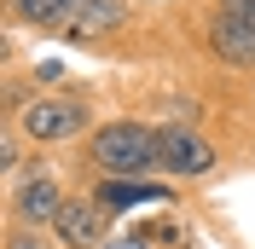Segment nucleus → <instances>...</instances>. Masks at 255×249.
Instances as JSON below:
<instances>
[{
	"instance_id": "obj_1",
	"label": "nucleus",
	"mask_w": 255,
	"mask_h": 249,
	"mask_svg": "<svg viewBox=\"0 0 255 249\" xmlns=\"http://www.w3.org/2000/svg\"><path fill=\"white\" fill-rule=\"evenodd\" d=\"M81 180H162V127L139 110L105 116V122L76 145Z\"/></svg>"
},
{
	"instance_id": "obj_2",
	"label": "nucleus",
	"mask_w": 255,
	"mask_h": 249,
	"mask_svg": "<svg viewBox=\"0 0 255 249\" xmlns=\"http://www.w3.org/2000/svg\"><path fill=\"white\" fill-rule=\"evenodd\" d=\"M99 122H105L99 116V87L76 76V81H64V87H41L29 99V110L17 116V133L35 151H58V145H81Z\"/></svg>"
},
{
	"instance_id": "obj_3",
	"label": "nucleus",
	"mask_w": 255,
	"mask_h": 249,
	"mask_svg": "<svg viewBox=\"0 0 255 249\" xmlns=\"http://www.w3.org/2000/svg\"><path fill=\"white\" fill-rule=\"evenodd\" d=\"M174 12H180V23H186L191 52H197L209 70H226V76H250L255 81V29L244 23V12L215 6V0H186Z\"/></svg>"
},
{
	"instance_id": "obj_4",
	"label": "nucleus",
	"mask_w": 255,
	"mask_h": 249,
	"mask_svg": "<svg viewBox=\"0 0 255 249\" xmlns=\"http://www.w3.org/2000/svg\"><path fill=\"white\" fill-rule=\"evenodd\" d=\"M70 203V186H64V174L52 168V156L41 151L29 162V174L6 186V226H35V232H52V220L58 209Z\"/></svg>"
},
{
	"instance_id": "obj_5",
	"label": "nucleus",
	"mask_w": 255,
	"mask_h": 249,
	"mask_svg": "<svg viewBox=\"0 0 255 249\" xmlns=\"http://www.w3.org/2000/svg\"><path fill=\"white\" fill-rule=\"evenodd\" d=\"M162 127V180L168 186H203L215 180L226 162L221 139L203 133V127H180V122H157Z\"/></svg>"
},
{
	"instance_id": "obj_6",
	"label": "nucleus",
	"mask_w": 255,
	"mask_h": 249,
	"mask_svg": "<svg viewBox=\"0 0 255 249\" xmlns=\"http://www.w3.org/2000/svg\"><path fill=\"white\" fill-rule=\"evenodd\" d=\"M145 17V0H87L81 17L58 35L64 47L76 52H105V47H122V35Z\"/></svg>"
},
{
	"instance_id": "obj_7",
	"label": "nucleus",
	"mask_w": 255,
	"mask_h": 249,
	"mask_svg": "<svg viewBox=\"0 0 255 249\" xmlns=\"http://www.w3.org/2000/svg\"><path fill=\"white\" fill-rule=\"evenodd\" d=\"M81 191L111 220L133 215V209H174L180 203V186H168V180H81Z\"/></svg>"
},
{
	"instance_id": "obj_8",
	"label": "nucleus",
	"mask_w": 255,
	"mask_h": 249,
	"mask_svg": "<svg viewBox=\"0 0 255 249\" xmlns=\"http://www.w3.org/2000/svg\"><path fill=\"white\" fill-rule=\"evenodd\" d=\"M52 238H58V249H111L116 244V220L87 191H70V203L52 220Z\"/></svg>"
},
{
	"instance_id": "obj_9",
	"label": "nucleus",
	"mask_w": 255,
	"mask_h": 249,
	"mask_svg": "<svg viewBox=\"0 0 255 249\" xmlns=\"http://www.w3.org/2000/svg\"><path fill=\"white\" fill-rule=\"evenodd\" d=\"M81 6L87 0H0V12H6V29H29V35H41V41H58L70 23L81 17Z\"/></svg>"
},
{
	"instance_id": "obj_10",
	"label": "nucleus",
	"mask_w": 255,
	"mask_h": 249,
	"mask_svg": "<svg viewBox=\"0 0 255 249\" xmlns=\"http://www.w3.org/2000/svg\"><path fill=\"white\" fill-rule=\"evenodd\" d=\"M128 244L133 249H191V226L174 209H157V215H139L128 226Z\"/></svg>"
},
{
	"instance_id": "obj_11",
	"label": "nucleus",
	"mask_w": 255,
	"mask_h": 249,
	"mask_svg": "<svg viewBox=\"0 0 255 249\" xmlns=\"http://www.w3.org/2000/svg\"><path fill=\"white\" fill-rule=\"evenodd\" d=\"M6 249H58V238L35 226H6Z\"/></svg>"
},
{
	"instance_id": "obj_12",
	"label": "nucleus",
	"mask_w": 255,
	"mask_h": 249,
	"mask_svg": "<svg viewBox=\"0 0 255 249\" xmlns=\"http://www.w3.org/2000/svg\"><path fill=\"white\" fill-rule=\"evenodd\" d=\"M29 81H35V87H64V81H76V76H70L58 58H35L29 64Z\"/></svg>"
},
{
	"instance_id": "obj_13",
	"label": "nucleus",
	"mask_w": 255,
	"mask_h": 249,
	"mask_svg": "<svg viewBox=\"0 0 255 249\" xmlns=\"http://www.w3.org/2000/svg\"><path fill=\"white\" fill-rule=\"evenodd\" d=\"M215 6H255V0H215Z\"/></svg>"
},
{
	"instance_id": "obj_14",
	"label": "nucleus",
	"mask_w": 255,
	"mask_h": 249,
	"mask_svg": "<svg viewBox=\"0 0 255 249\" xmlns=\"http://www.w3.org/2000/svg\"><path fill=\"white\" fill-rule=\"evenodd\" d=\"M250 110H255V81H250Z\"/></svg>"
},
{
	"instance_id": "obj_15",
	"label": "nucleus",
	"mask_w": 255,
	"mask_h": 249,
	"mask_svg": "<svg viewBox=\"0 0 255 249\" xmlns=\"http://www.w3.org/2000/svg\"><path fill=\"white\" fill-rule=\"evenodd\" d=\"M250 151H255V133H250Z\"/></svg>"
}]
</instances>
